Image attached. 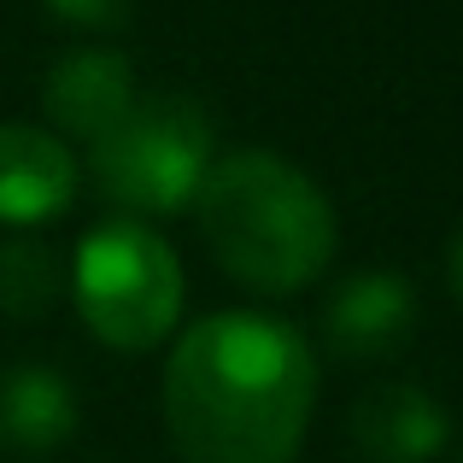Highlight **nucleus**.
<instances>
[{"label": "nucleus", "mask_w": 463, "mask_h": 463, "mask_svg": "<svg viewBox=\"0 0 463 463\" xmlns=\"http://www.w3.org/2000/svg\"><path fill=\"white\" fill-rule=\"evenodd\" d=\"M311 405L317 358L288 317H200L165 364V429L182 463H294Z\"/></svg>", "instance_id": "obj_1"}, {"label": "nucleus", "mask_w": 463, "mask_h": 463, "mask_svg": "<svg viewBox=\"0 0 463 463\" xmlns=\"http://www.w3.org/2000/svg\"><path fill=\"white\" fill-rule=\"evenodd\" d=\"M194 217L212 259L252 294H299L335 259V205L299 165L276 153H223L212 158Z\"/></svg>", "instance_id": "obj_2"}, {"label": "nucleus", "mask_w": 463, "mask_h": 463, "mask_svg": "<svg viewBox=\"0 0 463 463\" xmlns=\"http://www.w3.org/2000/svg\"><path fill=\"white\" fill-rule=\"evenodd\" d=\"M71 294H77V311L100 346L147 352L182 317V259L158 229L118 217L82 241Z\"/></svg>", "instance_id": "obj_3"}, {"label": "nucleus", "mask_w": 463, "mask_h": 463, "mask_svg": "<svg viewBox=\"0 0 463 463\" xmlns=\"http://www.w3.org/2000/svg\"><path fill=\"white\" fill-rule=\"evenodd\" d=\"M212 170V124L188 94H141L112 136L94 141V182L129 217H170L194 205Z\"/></svg>", "instance_id": "obj_4"}, {"label": "nucleus", "mask_w": 463, "mask_h": 463, "mask_svg": "<svg viewBox=\"0 0 463 463\" xmlns=\"http://www.w3.org/2000/svg\"><path fill=\"white\" fill-rule=\"evenodd\" d=\"M136 100H141V82H136V71H129V59L112 53V47L65 53L47 71V89H42V106L59 124V136L89 141V147L100 136H112Z\"/></svg>", "instance_id": "obj_5"}, {"label": "nucleus", "mask_w": 463, "mask_h": 463, "mask_svg": "<svg viewBox=\"0 0 463 463\" xmlns=\"http://www.w3.org/2000/svg\"><path fill=\"white\" fill-rule=\"evenodd\" d=\"M417 328V294L399 270H358L328 294L323 335L340 358H387Z\"/></svg>", "instance_id": "obj_6"}, {"label": "nucleus", "mask_w": 463, "mask_h": 463, "mask_svg": "<svg viewBox=\"0 0 463 463\" xmlns=\"http://www.w3.org/2000/svg\"><path fill=\"white\" fill-rule=\"evenodd\" d=\"M77 200V158L35 124H0V223L30 229Z\"/></svg>", "instance_id": "obj_7"}, {"label": "nucleus", "mask_w": 463, "mask_h": 463, "mask_svg": "<svg viewBox=\"0 0 463 463\" xmlns=\"http://www.w3.org/2000/svg\"><path fill=\"white\" fill-rule=\"evenodd\" d=\"M352 446L370 463H434L446 446V411L429 387L387 382L352 405Z\"/></svg>", "instance_id": "obj_8"}, {"label": "nucleus", "mask_w": 463, "mask_h": 463, "mask_svg": "<svg viewBox=\"0 0 463 463\" xmlns=\"http://www.w3.org/2000/svg\"><path fill=\"white\" fill-rule=\"evenodd\" d=\"M77 429V393L53 364H12L0 370V446L6 452H53Z\"/></svg>", "instance_id": "obj_9"}, {"label": "nucleus", "mask_w": 463, "mask_h": 463, "mask_svg": "<svg viewBox=\"0 0 463 463\" xmlns=\"http://www.w3.org/2000/svg\"><path fill=\"white\" fill-rule=\"evenodd\" d=\"M59 259L30 235L0 241V311L6 317H42L59 299Z\"/></svg>", "instance_id": "obj_10"}, {"label": "nucleus", "mask_w": 463, "mask_h": 463, "mask_svg": "<svg viewBox=\"0 0 463 463\" xmlns=\"http://www.w3.org/2000/svg\"><path fill=\"white\" fill-rule=\"evenodd\" d=\"M53 18L77 24V30H118L136 12V0H42Z\"/></svg>", "instance_id": "obj_11"}, {"label": "nucleus", "mask_w": 463, "mask_h": 463, "mask_svg": "<svg viewBox=\"0 0 463 463\" xmlns=\"http://www.w3.org/2000/svg\"><path fill=\"white\" fill-rule=\"evenodd\" d=\"M446 270H452V294L463 299V229H458V241H452V264H446Z\"/></svg>", "instance_id": "obj_12"}]
</instances>
